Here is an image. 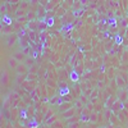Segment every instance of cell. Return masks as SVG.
Here are the masks:
<instances>
[{
  "label": "cell",
  "instance_id": "4",
  "mask_svg": "<svg viewBox=\"0 0 128 128\" xmlns=\"http://www.w3.org/2000/svg\"><path fill=\"white\" fill-rule=\"evenodd\" d=\"M72 80H73V81H76V80H77V76H76V72H73V73H72Z\"/></svg>",
  "mask_w": 128,
  "mask_h": 128
},
{
  "label": "cell",
  "instance_id": "5",
  "mask_svg": "<svg viewBox=\"0 0 128 128\" xmlns=\"http://www.w3.org/2000/svg\"><path fill=\"white\" fill-rule=\"evenodd\" d=\"M127 90H128V88H127Z\"/></svg>",
  "mask_w": 128,
  "mask_h": 128
},
{
  "label": "cell",
  "instance_id": "1",
  "mask_svg": "<svg viewBox=\"0 0 128 128\" xmlns=\"http://www.w3.org/2000/svg\"><path fill=\"white\" fill-rule=\"evenodd\" d=\"M8 64H9V68L16 69L17 66H18V60H17L14 56H12V58H9V59H8Z\"/></svg>",
  "mask_w": 128,
  "mask_h": 128
},
{
  "label": "cell",
  "instance_id": "3",
  "mask_svg": "<svg viewBox=\"0 0 128 128\" xmlns=\"http://www.w3.org/2000/svg\"><path fill=\"white\" fill-rule=\"evenodd\" d=\"M14 58H16L17 60H18V59L20 60V59H22V58H23V55H22V52H19V54H18V55H14Z\"/></svg>",
  "mask_w": 128,
  "mask_h": 128
},
{
  "label": "cell",
  "instance_id": "2",
  "mask_svg": "<svg viewBox=\"0 0 128 128\" xmlns=\"http://www.w3.org/2000/svg\"><path fill=\"white\" fill-rule=\"evenodd\" d=\"M2 82H3V84H5V86L9 83V76H8L6 72L3 73V76H2Z\"/></svg>",
  "mask_w": 128,
  "mask_h": 128
}]
</instances>
